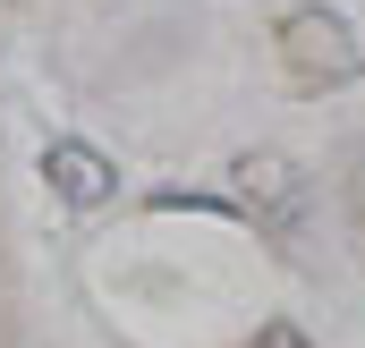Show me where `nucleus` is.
<instances>
[{"label": "nucleus", "mask_w": 365, "mask_h": 348, "mask_svg": "<svg viewBox=\"0 0 365 348\" xmlns=\"http://www.w3.org/2000/svg\"><path fill=\"white\" fill-rule=\"evenodd\" d=\"M43 170H51V187H60L68 204H110V187H119V170H110L93 145H77V136H60V145L43 153Z\"/></svg>", "instance_id": "nucleus-1"}]
</instances>
